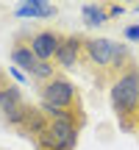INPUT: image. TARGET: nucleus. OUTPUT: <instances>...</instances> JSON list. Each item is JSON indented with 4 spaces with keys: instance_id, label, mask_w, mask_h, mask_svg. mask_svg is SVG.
I'll return each instance as SVG.
<instances>
[{
    "instance_id": "1",
    "label": "nucleus",
    "mask_w": 139,
    "mask_h": 150,
    "mask_svg": "<svg viewBox=\"0 0 139 150\" xmlns=\"http://www.w3.org/2000/svg\"><path fill=\"white\" fill-rule=\"evenodd\" d=\"M136 64L128 45H120L106 36H84V64L97 86H111L125 70Z\"/></svg>"
},
{
    "instance_id": "2",
    "label": "nucleus",
    "mask_w": 139,
    "mask_h": 150,
    "mask_svg": "<svg viewBox=\"0 0 139 150\" xmlns=\"http://www.w3.org/2000/svg\"><path fill=\"white\" fill-rule=\"evenodd\" d=\"M109 100L111 111L117 120V128L123 134H136V120H139V61L131 70H125L109 86Z\"/></svg>"
},
{
    "instance_id": "3",
    "label": "nucleus",
    "mask_w": 139,
    "mask_h": 150,
    "mask_svg": "<svg viewBox=\"0 0 139 150\" xmlns=\"http://www.w3.org/2000/svg\"><path fill=\"white\" fill-rule=\"evenodd\" d=\"M39 89V106L42 111H61V114H72V117L86 122V111H84V100L81 92L64 72H56L48 83L36 86Z\"/></svg>"
},
{
    "instance_id": "4",
    "label": "nucleus",
    "mask_w": 139,
    "mask_h": 150,
    "mask_svg": "<svg viewBox=\"0 0 139 150\" xmlns=\"http://www.w3.org/2000/svg\"><path fill=\"white\" fill-rule=\"evenodd\" d=\"M81 139V128L70 120L48 117V125L33 142V150H75Z\"/></svg>"
},
{
    "instance_id": "5",
    "label": "nucleus",
    "mask_w": 139,
    "mask_h": 150,
    "mask_svg": "<svg viewBox=\"0 0 139 150\" xmlns=\"http://www.w3.org/2000/svg\"><path fill=\"white\" fill-rule=\"evenodd\" d=\"M28 106H31V103L25 100V95H22V89L17 83H6L3 89H0V122L9 131L20 128V122L28 114Z\"/></svg>"
},
{
    "instance_id": "6",
    "label": "nucleus",
    "mask_w": 139,
    "mask_h": 150,
    "mask_svg": "<svg viewBox=\"0 0 139 150\" xmlns=\"http://www.w3.org/2000/svg\"><path fill=\"white\" fill-rule=\"evenodd\" d=\"M53 64L59 67V72L75 70V67L84 64V33H64L61 36V45L56 50Z\"/></svg>"
},
{
    "instance_id": "7",
    "label": "nucleus",
    "mask_w": 139,
    "mask_h": 150,
    "mask_svg": "<svg viewBox=\"0 0 139 150\" xmlns=\"http://www.w3.org/2000/svg\"><path fill=\"white\" fill-rule=\"evenodd\" d=\"M11 64L20 67L28 78H31V72L39 67V59L31 50V31H17L14 33V42H11Z\"/></svg>"
},
{
    "instance_id": "8",
    "label": "nucleus",
    "mask_w": 139,
    "mask_h": 150,
    "mask_svg": "<svg viewBox=\"0 0 139 150\" xmlns=\"http://www.w3.org/2000/svg\"><path fill=\"white\" fill-rule=\"evenodd\" d=\"M61 36L64 31H56V28H39V31H31V50L39 61H53L56 50L61 45Z\"/></svg>"
},
{
    "instance_id": "9",
    "label": "nucleus",
    "mask_w": 139,
    "mask_h": 150,
    "mask_svg": "<svg viewBox=\"0 0 139 150\" xmlns=\"http://www.w3.org/2000/svg\"><path fill=\"white\" fill-rule=\"evenodd\" d=\"M45 125H48V114L39 108V103H36V106L31 103V106H28L25 120L20 122V128H17L14 134H17V136H22V139H28V142L33 145V142L39 139V134L45 131Z\"/></svg>"
},
{
    "instance_id": "10",
    "label": "nucleus",
    "mask_w": 139,
    "mask_h": 150,
    "mask_svg": "<svg viewBox=\"0 0 139 150\" xmlns=\"http://www.w3.org/2000/svg\"><path fill=\"white\" fill-rule=\"evenodd\" d=\"M17 17H31V20H53L56 17V6L48 3V0H25V3H20L14 8Z\"/></svg>"
},
{
    "instance_id": "11",
    "label": "nucleus",
    "mask_w": 139,
    "mask_h": 150,
    "mask_svg": "<svg viewBox=\"0 0 139 150\" xmlns=\"http://www.w3.org/2000/svg\"><path fill=\"white\" fill-rule=\"evenodd\" d=\"M81 17H84L86 28H97V25H103V22L109 20V8L103 3H86L84 8H81Z\"/></svg>"
},
{
    "instance_id": "12",
    "label": "nucleus",
    "mask_w": 139,
    "mask_h": 150,
    "mask_svg": "<svg viewBox=\"0 0 139 150\" xmlns=\"http://www.w3.org/2000/svg\"><path fill=\"white\" fill-rule=\"evenodd\" d=\"M123 36H125V42H139V22L136 25H128L123 31Z\"/></svg>"
},
{
    "instance_id": "13",
    "label": "nucleus",
    "mask_w": 139,
    "mask_h": 150,
    "mask_svg": "<svg viewBox=\"0 0 139 150\" xmlns=\"http://www.w3.org/2000/svg\"><path fill=\"white\" fill-rule=\"evenodd\" d=\"M6 72H9V75H11V78H14V81H20V83H25V81H31V78H28V75H25V72L20 70V67H9V70H6Z\"/></svg>"
},
{
    "instance_id": "14",
    "label": "nucleus",
    "mask_w": 139,
    "mask_h": 150,
    "mask_svg": "<svg viewBox=\"0 0 139 150\" xmlns=\"http://www.w3.org/2000/svg\"><path fill=\"white\" fill-rule=\"evenodd\" d=\"M123 6H109V20H111V17H120V14H123Z\"/></svg>"
},
{
    "instance_id": "15",
    "label": "nucleus",
    "mask_w": 139,
    "mask_h": 150,
    "mask_svg": "<svg viewBox=\"0 0 139 150\" xmlns=\"http://www.w3.org/2000/svg\"><path fill=\"white\" fill-rule=\"evenodd\" d=\"M6 83H9V72H6V70H3V67H0V89H3V86H6Z\"/></svg>"
},
{
    "instance_id": "16",
    "label": "nucleus",
    "mask_w": 139,
    "mask_h": 150,
    "mask_svg": "<svg viewBox=\"0 0 139 150\" xmlns=\"http://www.w3.org/2000/svg\"><path fill=\"white\" fill-rule=\"evenodd\" d=\"M134 136H136V139H139V120H136V134H134Z\"/></svg>"
}]
</instances>
